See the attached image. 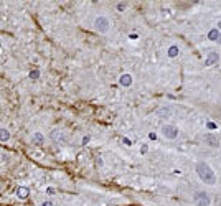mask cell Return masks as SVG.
<instances>
[{
	"mask_svg": "<svg viewBox=\"0 0 221 206\" xmlns=\"http://www.w3.org/2000/svg\"><path fill=\"white\" fill-rule=\"evenodd\" d=\"M195 171H196V175L200 176V180L205 183V185H214V183H216L214 170L206 162H198V163H196L195 165Z\"/></svg>",
	"mask_w": 221,
	"mask_h": 206,
	"instance_id": "obj_1",
	"label": "cell"
},
{
	"mask_svg": "<svg viewBox=\"0 0 221 206\" xmlns=\"http://www.w3.org/2000/svg\"><path fill=\"white\" fill-rule=\"evenodd\" d=\"M193 201H195L196 206H210V204H211V196H210L206 191L200 190V191H195Z\"/></svg>",
	"mask_w": 221,
	"mask_h": 206,
	"instance_id": "obj_2",
	"label": "cell"
},
{
	"mask_svg": "<svg viewBox=\"0 0 221 206\" xmlns=\"http://www.w3.org/2000/svg\"><path fill=\"white\" fill-rule=\"evenodd\" d=\"M109 28H110V23H109L107 17L99 15V17L94 20V30H97L99 33H107Z\"/></svg>",
	"mask_w": 221,
	"mask_h": 206,
	"instance_id": "obj_3",
	"label": "cell"
},
{
	"mask_svg": "<svg viewBox=\"0 0 221 206\" xmlns=\"http://www.w3.org/2000/svg\"><path fill=\"white\" fill-rule=\"evenodd\" d=\"M162 135H164L167 140H175L178 137V129L172 124H165L164 127H162Z\"/></svg>",
	"mask_w": 221,
	"mask_h": 206,
	"instance_id": "obj_4",
	"label": "cell"
},
{
	"mask_svg": "<svg viewBox=\"0 0 221 206\" xmlns=\"http://www.w3.org/2000/svg\"><path fill=\"white\" fill-rule=\"evenodd\" d=\"M51 140H53L56 145H63V144L66 142V137H65V134H63L61 130L55 129L53 132H51Z\"/></svg>",
	"mask_w": 221,
	"mask_h": 206,
	"instance_id": "obj_5",
	"label": "cell"
},
{
	"mask_svg": "<svg viewBox=\"0 0 221 206\" xmlns=\"http://www.w3.org/2000/svg\"><path fill=\"white\" fill-rule=\"evenodd\" d=\"M205 142H206V144H208V147H210V148H218L219 147V139H218V137L216 135H206L205 137Z\"/></svg>",
	"mask_w": 221,
	"mask_h": 206,
	"instance_id": "obj_6",
	"label": "cell"
},
{
	"mask_svg": "<svg viewBox=\"0 0 221 206\" xmlns=\"http://www.w3.org/2000/svg\"><path fill=\"white\" fill-rule=\"evenodd\" d=\"M218 60H219V55L216 53V51H211V53L208 55L205 65H206V66H211V65H214V63H218Z\"/></svg>",
	"mask_w": 221,
	"mask_h": 206,
	"instance_id": "obj_7",
	"label": "cell"
},
{
	"mask_svg": "<svg viewBox=\"0 0 221 206\" xmlns=\"http://www.w3.org/2000/svg\"><path fill=\"white\" fill-rule=\"evenodd\" d=\"M119 83H120V86H124V88H129V86L132 84V76L130 74H122Z\"/></svg>",
	"mask_w": 221,
	"mask_h": 206,
	"instance_id": "obj_8",
	"label": "cell"
},
{
	"mask_svg": "<svg viewBox=\"0 0 221 206\" xmlns=\"http://www.w3.org/2000/svg\"><path fill=\"white\" fill-rule=\"evenodd\" d=\"M33 142L35 144H38V145H43V142H45V137L42 132H35L33 134Z\"/></svg>",
	"mask_w": 221,
	"mask_h": 206,
	"instance_id": "obj_9",
	"label": "cell"
},
{
	"mask_svg": "<svg viewBox=\"0 0 221 206\" xmlns=\"http://www.w3.org/2000/svg\"><path fill=\"white\" fill-rule=\"evenodd\" d=\"M28 194H30V190H28L27 186H20L18 191H17V196H18V198H27Z\"/></svg>",
	"mask_w": 221,
	"mask_h": 206,
	"instance_id": "obj_10",
	"label": "cell"
},
{
	"mask_svg": "<svg viewBox=\"0 0 221 206\" xmlns=\"http://www.w3.org/2000/svg\"><path fill=\"white\" fill-rule=\"evenodd\" d=\"M10 139V132L7 129H0V140L2 142H7Z\"/></svg>",
	"mask_w": 221,
	"mask_h": 206,
	"instance_id": "obj_11",
	"label": "cell"
},
{
	"mask_svg": "<svg viewBox=\"0 0 221 206\" xmlns=\"http://www.w3.org/2000/svg\"><path fill=\"white\" fill-rule=\"evenodd\" d=\"M170 114H172V111L167 109V107H162V109L159 111V116H162V117H168Z\"/></svg>",
	"mask_w": 221,
	"mask_h": 206,
	"instance_id": "obj_12",
	"label": "cell"
},
{
	"mask_svg": "<svg viewBox=\"0 0 221 206\" xmlns=\"http://www.w3.org/2000/svg\"><path fill=\"white\" fill-rule=\"evenodd\" d=\"M177 53H178V48L177 46H172L170 50H168V56H170V58H175Z\"/></svg>",
	"mask_w": 221,
	"mask_h": 206,
	"instance_id": "obj_13",
	"label": "cell"
},
{
	"mask_svg": "<svg viewBox=\"0 0 221 206\" xmlns=\"http://www.w3.org/2000/svg\"><path fill=\"white\" fill-rule=\"evenodd\" d=\"M210 38H211V40H218V31L213 30V31L210 33Z\"/></svg>",
	"mask_w": 221,
	"mask_h": 206,
	"instance_id": "obj_14",
	"label": "cell"
},
{
	"mask_svg": "<svg viewBox=\"0 0 221 206\" xmlns=\"http://www.w3.org/2000/svg\"><path fill=\"white\" fill-rule=\"evenodd\" d=\"M147 152H149V145L144 144V145L140 147V153H147Z\"/></svg>",
	"mask_w": 221,
	"mask_h": 206,
	"instance_id": "obj_15",
	"label": "cell"
},
{
	"mask_svg": "<svg viewBox=\"0 0 221 206\" xmlns=\"http://www.w3.org/2000/svg\"><path fill=\"white\" fill-rule=\"evenodd\" d=\"M125 7H127L125 2H120V3L117 5V10H125Z\"/></svg>",
	"mask_w": 221,
	"mask_h": 206,
	"instance_id": "obj_16",
	"label": "cell"
},
{
	"mask_svg": "<svg viewBox=\"0 0 221 206\" xmlns=\"http://www.w3.org/2000/svg\"><path fill=\"white\" fill-rule=\"evenodd\" d=\"M30 76H32L33 79H37V78L40 76V71H38V69H37V71H32V74H30Z\"/></svg>",
	"mask_w": 221,
	"mask_h": 206,
	"instance_id": "obj_17",
	"label": "cell"
},
{
	"mask_svg": "<svg viewBox=\"0 0 221 206\" xmlns=\"http://www.w3.org/2000/svg\"><path fill=\"white\" fill-rule=\"evenodd\" d=\"M149 139H150V140H155V139H157V134H155V132H150V134H149Z\"/></svg>",
	"mask_w": 221,
	"mask_h": 206,
	"instance_id": "obj_18",
	"label": "cell"
},
{
	"mask_svg": "<svg viewBox=\"0 0 221 206\" xmlns=\"http://www.w3.org/2000/svg\"><path fill=\"white\" fill-rule=\"evenodd\" d=\"M43 206H53V203H51V201H45Z\"/></svg>",
	"mask_w": 221,
	"mask_h": 206,
	"instance_id": "obj_19",
	"label": "cell"
},
{
	"mask_svg": "<svg viewBox=\"0 0 221 206\" xmlns=\"http://www.w3.org/2000/svg\"><path fill=\"white\" fill-rule=\"evenodd\" d=\"M124 144H125V145H130V144H132V142H130L129 139H124Z\"/></svg>",
	"mask_w": 221,
	"mask_h": 206,
	"instance_id": "obj_20",
	"label": "cell"
}]
</instances>
